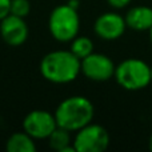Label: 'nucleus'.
Segmentation results:
<instances>
[{
  "label": "nucleus",
  "mask_w": 152,
  "mask_h": 152,
  "mask_svg": "<svg viewBox=\"0 0 152 152\" xmlns=\"http://www.w3.org/2000/svg\"><path fill=\"white\" fill-rule=\"evenodd\" d=\"M40 74L53 84H68L81 74V60L69 50L51 51L40 61Z\"/></svg>",
  "instance_id": "f257e3e1"
},
{
  "label": "nucleus",
  "mask_w": 152,
  "mask_h": 152,
  "mask_svg": "<svg viewBox=\"0 0 152 152\" xmlns=\"http://www.w3.org/2000/svg\"><path fill=\"white\" fill-rule=\"evenodd\" d=\"M53 113L59 127L68 129L69 132H76L92 123L95 108L88 97L76 95L64 99Z\"/></svg>",
  "instance_id": "f03ea898"
},
{
  "label": "nucleus",
  "mask_w": 152,
  "mask_h": 152,
  "mask_svg": "<svg viewBox=\"0 0 152 152\" xmlns=\"http://www.w3.org/2000/svg\"><path fill=\"white\" fill-rule=\"evenodd\" d=\"M48 29L53 39L60 43H69L75 39L80 29L77 8L68 3L55 7L48 18Z\"/></svg>",
  "instance_id": "7ed1b4c3"
},
{
  "label": "nucleus",
  "mask_w": 152,
  "mask_h": 152,
  "mask_svg": "<svg viewBox=\"0 0 152 152\" xmlns=\"http://www.w3.org/2000/svg\"><path fill=\"white\" fill-rule=\"evenodd\" d=\"M116 83L127 91H140L151 83V66L140 59H126L115 68Z\"/></svg>",
  "instance_id": "20e7f679"
},
{
  "label": "nucleus",
  "mask_w": 152,
  "mask_h": 152,
  "mask_svg": "<svg viewBox=\"0 0 152 152\" xmlns=\"http://www.w3.org/2000/svg\"><path fill=\"white\" fill-rule=\"evenodd\" d=\"M72 144L76 152H103L110 145V134L100 124L89 123L75 132Z\"/></svg>",
  "instance_id": "39448f33"
},
{
  "label": "nucleus",
  "mask_w": 152,
  "mask_h": 152,
  "mask_svg": "<svg viewBox=\"0 0 152 152\" xmlns=\"http://www.w3.org/2000/svg\"><path fill=\"white\" fill-rule=\"evenodd\" d=\"M55 113H51L45 110H34L26 115L23 120V131H26L35 140L48 139L51 134L56 129Z\"/></svg>",
  "instance_id": "423d86ee"
},
{
  "label": "nucleus",
  "mask_w": 152,
  "mask_h": 152,
  "mask_svg": "<svg viewBox=\"0 0 152 152\" xmlns=\"http://www.w3.org/2000/svg\"><path fill=\"white\" fill-rule=\"evenodd\" d=\"M116 66L104 53L92 52L81 60V74L92 81H107L115 75Z\"/></svg>",
  "instance_id": "0eeeda50"
},
{
  "label": "nucleus",
  "mask_w": 152,
  "mask_h": 152,
  "mask_svg": "<svg viewBox=\"0 0 152 152\" xmlns=\"http://www.w3.org/2000/svg\"><path fill=\"white\" fill-rule=\"evenodd\" d=\"M127 23L124 16L116 12H104L95 20L94 31L103 40H116L126 32Z\"/></svg>",
  "instance_id": "6e6552de"
},
{
  "label": "nucleus",
  "mask_w": 152,
  "mask_h": 152,
  "mask_svg": "<svg viewBox=\"0 0 152 152\" xmlns=\"http://www.w3.org/2000/svg\"><path fill=\"white\" fill-rule=\"evenodd\" d=\"M29 29L24 18L16 15H7L0 20V35L3 40L11 47H19L28 39Z\"/></svg>",
  "instance_id": "1a4fd4ad"
},
{
  "label": "nucleus",
  "mask_w": 152,
  "mask_h": 152,
  "mask_svg": "<svg viewBox=\"0 0 152 152\" xmlns=\"http://www.w3.org/2000/svg\"><path fill=\"white\" fill-rule=\"evenodd\" d=\"M127 28L135 31H150L152 27V8L147 5L134 7L124 16Z\"/></svg>",
  "instance_id": "9d476101"
},
{
  "label": "nucleus",
  "mask_w": 152,
  "mask_h": 152,
  "mask_svg": "<svg viewBox=\"0 0 152 152\" xmlns=\"http://www.w3.org/2000/svg\"><path fill=\"white\" fill-rule=\"evenodd\" d=\"M5 150L8 152H36L35 139L26 131L15 132L8 137L5 143Z\"/></svg>",
  "instance_id": "9b49d317"
},
{
  "label": "nucleus",
  "mask_w": 152,
  "mask_h": 152,
  "mask_svg": "<svg viewBox=\"0 0 152 152\" xmlns=\"http://www.w3.org/2000/svg\"><path fill=\"white\" fill-rule=\"evenodd\" d=\"M68 129L56 127V129L48 136V144L52 150L56 152H76L74 144H72V137Z\"/></svg>",
  "instance_id": "f8f14e48"
},
{
  "label": "nucleus",
  "mask_w": 152,
  "mask_h": 152,
  "mask_svg": "<svg viewBox=\"0 0 152 152\" xmlns=\"http://www.w3.org/2000/svg\"><path fill=\"white\" fill-rule=\"evenodd\" d=\"M71 45H69V51L74 53L75 56H77L80 60H83L84 58H87L88 55H91L94 52V43L89 37L87 36H76L75 39H72Z\"/></svg>",
  "instance_id": "ddd939ff"
},
{
  "label": "nucleus",
  "mask_w": 152,
  "mask_h": 152,
  "mask_svg": "<svg viewBox=\"0 0 152 152\" xmlns=\"http://www.w3.org/2000/svg\"><path fill=\"white\" fill-rule=\"evenodd\" d=\"M29 12H31V3H29V0H11L10 13L26 19Z\"/></svg>",
  "instance_id": "4468645a"
},
{
  "label": "nucleus",
  "mask_w": 152,
  "mask_h": 152,
  "mask_svg": "<svg viewBox=\"0 0 152 152\" xmlns=\"http://www.w3.org/2000/svg\"><path fill=\"white\" fill-rule=\"evenodd\" d=\"M11 11V0H0V20L10 15Z\"/></svg>",
  "instance_id": "2eb2a0df"
},
{
  "label": "nucleus",
  "mask_w": 152,
  "mask_h": 152,
  "mask_svg": "<svg viewBox=\"0 0 152 152\" xmlns=\"http://www.w3.org/2000/svg\"><path fill=\"white\" fill-rule=\"evenodd\" d=\"M132 0H107V3L111 5V7L116 8V10H120V8H124L131 3Z\"/></svg>",
  "instance_id": "dca6fc26"
},
{
  "label": "nucleus",
  "mask_w": 152,
  "mask_h": 152,
  "mask_svg": "<svg viewBox=\"0 0 152 152\" xmlns=\"http://www.w3.org/2000/svg\"><path fill=\"white\" fill-rule=\"evenodd\" d=\"M148 147H150V150L152 151V134H151L150 139H148Z\"/></svg>",
  "instance_id": "f3484780"
},
{
  "label": "nucleus",
  "mask_w": 152,
  "mask_h": 152,
  "mask_svg": "<svg viewBox=\"0 0 152 152\" xmlns=\"http://www.w3.org/2000/svg\"><path fill=\"white\" fill-rule=\"evenodd\" d=\"M150 39H151V43H152V27H151V29H150Z\"/></svg>",
  "instance_id": "a211bd4d"
},
{
  "label": "nucleus",
  "mask_w": 152,
  "mask_h": 152,
  "mask_svg": "<svg viewBox=\"0 0 152 152\" xmlns=\"http://www.w3.org/2000/svg\"><path fill=\"white\" fill-rule=\"evenodd\" d=\"M151 83H152V66H151Z\"/></svg>",
  "instance_id": "6ab92c4d"
}]
</instances>
